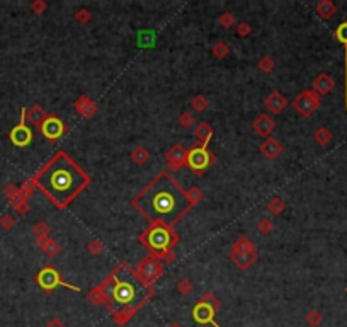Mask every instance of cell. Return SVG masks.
I'll return each instance as SVG.
<instances>
[{
	"label": "cell",
	"instance_id": "6da1fadb",
	"mask_svg": "<svg viewBox=\"0 0 347 327\" xmlns=\"http://www.w3.org/2000/svg\"><path fill=\"white\" fill-rule=\"evenodd\" d=\"M133 206L148 222L172 227L191 208V199L167 172H160L133 199Z\"/></svg>",
	"mask_w": 347,
	"mask_h": 327
},
{
	"label": "cell",
	"instance_id": "7a4b0ae2",
	"mask_svg": "<svg viewBox=\"0 0 347 327\" xmlns=\"http://www.w3.org/2000/svg\"><path fill=\"white\" fill-rule=\"evenodd\" d=\"M34 179L58 208L67 206L88 184V176L65 152H58Z\"/></svg>",
	"mask_w": 347,
	"mask_h": 327
},
{
	"label": "cell",
	"instance_id": "3957f363",
	"mask_svg": "<svg viewBox=\"0 0 347 327\" xmlns=\"http://www.w3.org/2000/svg\"><path fill=\"white\" fill-rule=\"evenodd\" d=\"M113 290H111V302L118 303L119 309L131 307L140 297V293H146V283L140 280L136 273L130 271L126 266L119 268L113 276Z\"/></svg>",
	"mask_w": 347,
	"mask_h": 327
},
{
	"label": "cell",
	"instance_id": "277c9868",
	"mask_svg": "<svg viewBox=\"0 0 347 327\" xmlns=\"http://www.w3.org/2000/svg\"><path fill=\"white\" fill-rule=\"evenodd\" d=\"M145 242L148 244V247L157 254H165L169 249L172 247V234L171 229L165 225H153L152 229L146 230L145 234Z\"/></svg>",
	"mask_w": 347,
	"mask_h": 327
},
{
	"label": "cell",
	"instance_id": "5b68a950",
	"mask_svg": "<svg viewBox=\"0 0 347 327\" xmlns=\"http://www.w3.org/2000/svg\"><path fill=\"white\" fill-rule=\"evenodd\" d=\"M293 106H295V109L298 111L300 114H303V116H310L311 113H315V111L318 109L320 95L315 91H303L302 94L295 99Z\"/></svg>",
	"mask_w": 347,
	"mask_h": 327
},
{
	"label": "cell",
	"instance_id": "8992f818",
	"mask_svg": "<svg viewBox=\"0 0 347 327\" xmlns=\"http://www.w3.org/2000/svg\"><path fill=\"white\" fill-rule=\"evenodd\" d=\"M186 162H187L189 167L192 169V171L201 172L208 167V165H210L211 155H210V152H208L204 145H203V147H194V148H191L187 152Z\"/></svg>",
	"mask_w": 347,
	"mask_h": 327
},
{
	"label": "cell",
	"instance_id": "52a82bcc",
	"mask_svg": "<svg viewBox=\"0 0 347 327\" xmlns=\"http://www.w3.org/2000/svg\"><path fill=\"white\" fill-rule=\"evenodd\" d=\"M26 119V109H22V121L21 125L14 126L12 132H10V141L15 147H28L33 140V132L29 130V126L24 123Z\"/></svg>",
	"mask_w": 347,
	"mask_h": 327
},
{
	"label": "cell",
	"instance_id": "ba28073f",
	"mask_svg": "<svg viewBox=\"0 0 347 327\" xmlns=\"http://www.w3.org/2000/svg\"><path fill=\"white\" fill-rule=\"evenodd\" d=\"M36 280H38V283H40V286L44 288V290H53V288H56V286H68V288H73V290H79L77 286H70V284L61 281L56 269H53V268H44L43 271L38 275Z\"/></svg>",
	"mask_w": 347,
	"mask_h": 327
},
{
	"label": "cell",
	"instance_id": "9c48e42d",
	"mask_svg": "<svg viewBox=\"0 0 347 327\" xmlns=\"http://www.w3.org/2000/svg\"><path fill=\"white\" fill-rule=\"evenodd\" d=\"M192 317L198 324H213L215 327H218L215 321V307L208 302H199L192 310Z\"/></svg>",
	"mask_w": 347,
	"mask_h": 327
},
{
	"label": "cell",
	"instance_id": "30bf717a",
	"mask_svg": "<svg viewBox=\"0 0 347 327\" xmlns=\"http://www.w3.org/2000/svg\"><path fill=\"white\" fill-rule=\"evenodd\" d=\"M40 128H41V133H43L48 140H56V138H60L65 132L63 123H61L56 116H48L43 123H41Z\"/></svg>",
	"mask_w": 347,
	"mask_h": 327
},
{
	"label": "cell",
	"instance_id": "8fae6325",
	"mask_svg": "<svg viewBox=\"0 0 347 327\" xmlns=\"http://www.w3.org/2000/svg\"><path fill=\"white\" fill-rule=\"evenodd\" d=\"M138 271H140L141 278H143V281H152V280H155L157 276L162 273V266L159 264V261L155 259V257H146L143 263L140 264V268H138Z\"/></svg>",
	"mask_w": 347,
	"mask_h": 327
},
{
	"label": "cell",
	"instance_id": "7c38bea8",
	"mask_svg": "<svg viewBox=\"0 0 347 327\" xmlns=\"http://www.w3.org/2000/svg\"><path fill=\"white\" fill-rule=\"evenodd\" d=\"M286 104H288L286 99H284L279 92H272V94L267 97V101H265V107H267V109L271 111V113H274V114L281 113V111L286 107Z\"/></svg>",
	"mask_w": 347,
	"mask_h": 327
},
{
	"label": "cell",
	"instance_id": "4fadbf2b",
	"mask_svg": "<svg viewBox=\"0 0 347 327\" xmlns=\"http://www.w3.org/2000/svg\"><path fill=\"white\" fill-rule=\"evenodd\" d=\"M274 119L272 118H269V116H265V114H262V116H259V119H257L256 123H254V130H256L257 133L262 135V137H265V135H269L274 130Z\"/></svg>",
	"mask_w": 347,
	"mask_h": 327
},
{
	"label": "cell",
	"instance_id": "5bb4252c",
	"mask_svg": "<svg viewBox=\"0 0 347 327\" xmlns=\"http://www.w3.org/2000/svg\"><path fill=\"white\" fill-rule=\"evenodd\" d=\"M313 87H315V91H317L318 94H327V92H330L334 89L332 77H329L327 74L318 75L317 79H315V82H313Z\"/></svg>",
	"mask_w": 347,
	"mask_h": 327
},
{
	"label": "cell",
	"instance_id": "9a60e30c",
	"mask_svg": "<svg viewBox=\"0 0 347 327\" xmlns=\"http://www.w3.org/2000/svg\"><path fill=\"white\" fill-rule=\"evenodd\" d=\"M186 159H187V152L180 145L172 147L171 152H169V160H171V165L174 169H177L182 162H186Z\"/></svg>",
	"mask_w": 347,
	"mask_h": 327
},
{
	"label": "cell",
	"instance_id": "2e32d148",
	"mask_svg": "<svg viewBox=\"0 0 347 327\" xmlns=\"http://www.w3.org/2000/svg\"><path fill=\"white\" fill-rule=\"evenodd\" d=\"M335 38L344 45L346 48V109H347V22H342L335 31Z\"/></svg>",
	"mask_w": 347,
	"mask_h": 327
},
{
	"label": "cell",
	"instance_id": "e0dca14e",
	"mask_svg": "<svg viewBox=\"0 0 347 327\" xmlns=\"http://www.w3.org/2000/svg\"><path fill=\"white\" fill-rule=\"evenodd\" d=\"M260 150H262V153H264L265 157H269V159H274V157H277L281 153V145L277 143L276 140H272V138H269L265 143H262L260 145Z\"/></svg>",
	"mask_w": 347,
	"mask_h": 327
},
{
	"label": "cell",
	"instance_id": "ac0fdd59",
	"mask_svg": "<svg viewBox=\"0 0 347 327\" xmlns=\"http://www.w3.org/2000/svg\"><path fill=\"white\" fill-rule=\"evenodd\" d=\"M26 116H28L29 121L33 123V125H36V126H38V125L41 126V123H43L44 119L48 118V116L44 114V111L41 109L40 106H33L29 111H26Z\"/></svg>",
	"mask_w": 347,
	"mask_h": 327
},
{
	"label": "cell",
	"instance_id": "d6986e66",
	"mask_svg": "<svg viewBox=\"0 0 347 327\" xmlns=\"http://www.w3.org/2000/svg\"><path fill=\"white\" fill-rule=\"evenodd\" d=\"M317 10H318V14L322 15L323 19H330L332 15L335 14V5L332 2H320L318 3V7H317Z\"/></svg>",
	"mask_w": 347,
	"mask_h": 327
},
{
	"label": "cell",
	"instance_id": "ffe728a7",
	"mask_svg": "<svg viewBox=\"0 0 347 327\" xmlns=\"http://www.w3.org/2000/svg\"><path fill=\"white\" fill-rule=\"evenodd\" d=\"M315 140L318 141L320 145H327L330 140H332V135L327 128H320L317 133H315Z\"/></svg>",
	"mask_w": 347,
	"mask_h": 327
},
{
	"label": "cell",
	"instance_id": "44dd1931",
	"mask_svg": "<svg viewBox=\"0 0 347 327\" xmlns=\"http://www.w3.org/2000/svg\"><path fill=\"white\" fill-rule=\"evenodd\" d=\"M88 300H90L92 303H95V305H99V303L106 302L107 298H106V293H102V290H95L88 295Z\"/></svg>",
	"mask_w": 347,
	"mask_h": 327
},
{
	"label": "cell",
	"instance_id": "7402d4cb",
	"mask_svg": "<svg viewBox=\"0 0 347 327\" xmlns=\"http://www.w3.org/2000/svg\"><path fill=\"white\" fill-rule=\"evenodd\" d=\"M306 322L310 326H313V327H317L320 322H322V315H320V312H308V315H306Z\"/></svg>",
	"mask_w": 347,
	"mask_h": 327
},
{
	"label": "cell",
	"instance_id": "603a6c76",
	"mask_svg": "<svg viewBox=\"0 0 347 327\" xmlns=\"http://www.w3.org/2000/svg\"><path fill=\"white\" fill-rule=\"evenodd\" d=\"M196 135H198L199 138H203V141L206 143L208 140H210V137H211V130H210V126H206V125H201L198 128V132H196Z\"/></svg>",
	"mask_w": 347,
	"mask_h": 327
},
{
	"label": "cell",
	"instance_id": "cb8c5ba5",
	"mask_svg": "<svg viewBox=\"0 0 347 327\" xmlns=\"http://www.w3.org/2000/svg\"><path fill=\"white\" fill-rule=\"evenodd\" d=\"M133 159L136 160L138 164H141L145 159H148V153H146L143 148H136V150L133 152Z\"/></svg>",
	"mask_w": 347,
	"mask_h": 327
},
{
	"label": "cell",
	"instance_id": "d4e9b609",
	"mask_svg": "<svg viewBox=\"0 0 347 327\" xmlns=\"http://www.w3.org/2000/svg\"><path fill=\"white\" fill-rule=\"evenodd\" d=\"M0 225H2L3 229H10V227L14 225V218L10 217V215H3V217L0 218Z\"/></svg>",
	"mask_w": 347,
	"mask_h": 327
},
{
	"label": "cell",
	"instance_id": "484cf974",
	"mask_svg": "<svg viewBox=\"0 0 347 327\" xmlns=\"http://www.w3.org/2000/svg\"><path fill=\"white\" fill-rule=\"evenodd\" d=\"M192 104H194L196 107H198V111H204V107H206V101H204V99L201 97V95H199V97L196 99V101L192 102Z\"/></svg>",
	"mask_w": 347,
	"mask_h": 327
},
{
	"label": "cell",
	"instance_id": "4316f807",
	"mask_svg": "<svg viewBox=\"0 0 347 327\" xmlns=\"http://www.w3.org/2000/svg\"><path fill=\"white\" fill-rule=\"evenodd\" d=\"M46 327H65V324L61 321H58V319H51V321L46 324Z\"/></svg>",
	"mask_w": 347,
	"mask_h": 327
},
{
	"label": "cell",
	"instance_id": "83f0119b",
	"mask_svg": "<svg viewBox=\"0 0 347 327\" xmlns=\"http://www.w3.org/2000/svg\"><path fill=\"white\" fill-rule=\"evenodd\" d=\"M43 249H46L48 252H56V251H58V247H56L55 242H48L46 245H43Z\"/></svg>",
	"mask_w": 347,
	"mask_h": 327
},
{
	"label": "cell",
	"instance_id": "f1b7e54d",
	"mask_svg": "<svg viewBox=\"0 0 347 327\" xmlns=\"http://www.w3.org/2000/svg\"><path fill=\"white\" fill-rule=\"evenodd\" d=\"M46 225H43V223H41V225H38L36 229H34V232L38 234V235H46Z\"/></svg>",
	"mask_w": 347,
	"mask_h": 327
},
{
	"label": "cell",
	"instance_id": "f546056e",
	"mask_svg": "<svg viewBox=\"0 0 347 327\" xmlns=\"http://www.w3.org/2000/svg\"><path fill=\"white\" fill-rule=\"evenodd\" d=\"M179 290L180 291H182V293H184V291H191V283H186V281H182V283H180V288H179Z\"/></svg>",
	"mask_w": 347,
	"mask_h": 327
},
{
	"label": "cell",
	"instance_id": "4dcf8cb0",
	"mask_svg": "<svg viewBox=\"0 0 347 327\" xmlns=\"http://www.w3.org/2000/svg\"><path fill=\"white\" fill-rule=\"evenodd\" d=\"M172 327H179V326H172Z\"/></svg>",
	"mask_w": 347,
	"mask_h": 327
},
{
	"label": "cell",
	"instance_id": "1f68e13d",
	"mask_svg": "<svg viewBox=\"0 0 347 327\" xmlns=\"http://www.w3.org/2000/svg\"><path fill=\"white\" fill-rule=\"evenodd\" d=\"M346 291H347V288H346Z\"/></svg>",
	"mask_w": 347,
	"mask_h": 327
}]
</instances>
